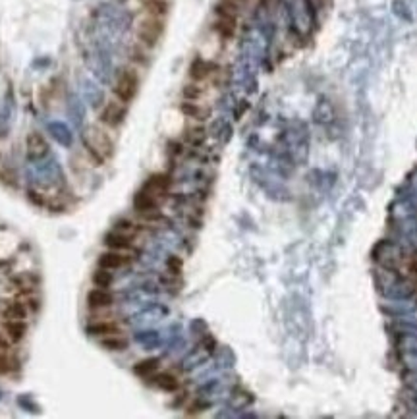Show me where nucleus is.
Segmentation results:
<instances>
[{"mask_svg":"<svg viewBox=\"0 0 417 419\" xmlns=\"http://www.w3.org/2000/svg\"><path fill=\"white\" fill-rule=\"evenodd\" d=\"M114 282V276L110 271H106V269H101L99 267V271L93 272V284H95L97 288H110Z\"/></svg>","mask_w":417,"mask_h":419,"instance_id":"obj_20","label":"nucleus"},{"mask_svg":"<svg viewBox=\"0 0 417 419\" xmlns=\"http://www.w3.org/2000/svg\"><path fill=\"white\" fill-rule=\"evenodd\" d=\"M101 346H103L104 350H108V352H124V350H128L130 342H128V338H124V336L110 334V336H103Z\"/></svg>","mask_w":417,"mask_h":419,"instance_id":"obj_17","label":"nucleus"},{"mask_svg":"<svg viewBox=\"0 0 417 419\" xmlns=\"http://www.w3.org/2000/svg\"><path fill=\"white\" fill-rule=\"evenodd\" d=\"M158 367H160V361L156 358H149V359H143V361H139V363H135L133 365V373L137 377H151L155 375L156 371H158Z\"/></svg>","mask_w":417,"mask_h":419,"instance_id":"obj_15","label":"nucleus"},{"mask_svg":"<svg viewBox=\"0 0 417 419\" xmlns=\"http://www.w3.org/2000/svg\"><path fill=\"white\" fill-rule=\"evenodd\" d=\"M180 110H182L186 116L193 118V120H205V118L208 116L207 108H203L201 105H197L195 101H183L182 105H180Z\"/></svg>","mask_w":417,"mask_h":419,"instance_id":"obj_16","label":"nucleus"},{"mask_svg":"<svg viewBox=\"0 0 417 419\" xmlns=\"http://www.w3.org/2000/svg\"><path fill=\"white\" fill-rule=\"evenodd\" d=\"M143 8L149 16H156V18H165L170 12V2L168 0H141Z\"/></svg>","mask_w":417,"mask_h":419,"instance_id":"obj_13","label":"nucleus"},{"mask_svg":"<svg viewBox=\"0 0 417 419\" xmlns=\"http://www.w3.org/2000/svg\"><path fill=\"white\" fill-rule=\"evenodd\" d=\"M116 230H120V232H124V234L133 236V234L139 230V226L135 224V222H131V220H118V222H116Z\"/></svg>","mask_w":417,"mask_h":419,"instance_id":"obj_24","label":"nucleus"},{"mask_svg":"<svg viewBox=\"0 0 417 419\" xmlns=\"http://www.w3.org/2000/svg\"><path fill=\"white\" fill-rule=\"evenodd\" d=\"M27 199L31 201L33 205H37V207H44V203H47L43 195H39V193L33 192V190H29V192H27Z\"/></svg>","mask_w":417,"mask_h":419,"instance_id":"obj_26","label":"nucleus"},{"mask_svg":"<svg viewBox=\"0 0 417 419\" xmlns=\"http://www.w3.org/2000/svg\"><path fill=\"white\" fill-rule=\"evenodd\" d=\"M211 72H213V66H211L208 62L201 60V58H195L190 66V78L193 79V81H203V79L208 78Z\"/></svg>","mask_w":417,"mask_h":419,"instance_id":"obj_14","label":"nucleus"},{"mask_svg":"<svg viewBox=\"0 0 417 419\" xmlns=\"http://www.w3.org/2000/svg\"><path fill=\"white\" fill-rule=\"evenodd\" d=\"M137 91H139L137 72L131 70V68H124V70L118 74L116 83H114V89H112L114 97H116L120 103H124V105H130L131 101L137 97Z\"/></svg>","mask_w":417,"mask_h":419,"instance_id":"obj_2","label":"nucleus"},{"mask_svg":"<svg viewBox=\"0 0 417 419\" xmlns=\"http://www.w3.org/2000/svg\"><path fill=\"white\" fill-rule=\"evenodd\" d=\"M182 95L186 101H197V99L203 95V89H201L197 83H188V85L182 89Z\"/></svg>","mask_w":417,"mask_h":419,"instance_id":"obj_22","label":"nucleus"},{"mask_svg":"<svg viewBox=\"0 0 417 419\" xmlns=\"http://www.w3.org/2000/svg\"><path fill=\"white\" fill-rule=\"evenodd\" d=\"M27 313H29V309H27V306L21 304V301H12V304H8L6 309H4V317H6V319H16V321H26Z\"/></svg>","mask_w":417,"mask_h":419,"instance_id":"obj_19","label":"nucleus"},{"mask_svg":"<svg viewBox=\"0 0 417 419\" xmlns=\"http://www.w3.org/2000/svg\"><path fill=\"white\" fill-rule=\"evenodd\" d=\"M26 143H27V153H29L33 158L43 157L44 153L49 151V143H47V139H44L41 133H37V131H31V133L27 135Z\"/></svg>","mask_w":417,"mask_h":419,"instance_id":"obj_10","label":"nucleus"},{"mask_svg":"<svg viewBox=\"0 0 417 419\" xmlns=\"http://www.w3.org/2000/svg\"><path fill=\"white\" fill-rule=\"evenodd\" d=\"M166 267H168V271L172 272V274H182V271H183L182 257H178V255H170V257L166 259Z\"/></svg>","mask_w":417,"mask_h":419,"instance_id":"obj_23","label":"nucleus"},{"mask_svg":"<svg viewBox=\"0 0 417 419\" xmlns=\"http://www.w3.org/2000/svg\"><path fill=\"white\" fill-rule=\"evenodd\" d=\"M168 188H170V178L165 174L151 176L147 182H145V185H143V190L155 193V195H165V193L168 192Z\"/></svg>","mask_w":417,"mask_h":419,"instance_id":"obj_11","label":"nucleus"},{"mask_svg":"<svg viewBox=\"0 0 417 419\" xmlns=\"http://www.w3.org/2000/svg\"><path fill=\"white\" fill-rule=\"evenodd\" d=\"M104 245L108 249H114V251H131L133 249V236L130 234H124L120 230H112L104 236Z\"/></svg>","mask_w":417,"mask_h":419,"instance_id":"obj_5","label":"nucleus"},{"mask_svg":"<svg viewBox=\"0 0 417 419\" xmlns=\"http://www.w3.org/2000/svg\"><path fill=\"white\" fill-rule=\"evenodd\" d=\"M8 371H12V359H10V356L6 352H2V354H0V375H4V373H8Z\"/></svg>","mask_w":417,"mask_h":419,"instance_id":"obj_25","label":"nucleus"},{"mask_svg":"<svg viewBox=\"0 0 417 419\" xmlns=\"http://www.w3.org/2000/svg\"><path fill=\"white\" fill-rule=\"evenodd\" d=\"M12 348V340L8 338V334L0 332V352H8Z\"/></svg>","mask_w":417,"mask_h":419,"instance_id":"obj_27","label":"nucleus"},{"mask_svg":"<svg viewBox=\"0 0 417 419\" xmlns=\"http://www.w3.org/2000/svg\"><path fill=\"white\" fill-rule=\"evenodd\" d=\"M158 205L160 201L156 197L155 193L147 192V190H141L139 193H135L133 197V209L141 213V215H147V213H155L158 211Z\"/></svg>","mask_w":417,"mask_h":419,"instance_id":"obj_7","label":"nucleus"},{"mask_svg":"<svg viewBox=\"0 0 417 419\" xmlns=\"http://www.w3.org/2000/svg\"><path fill=\"white\" fill-rule=\"evenodd\" d=\"M213 27H215V31H217V33L222 37V39H232V37H234L236 26H234V24H230V21H224V19H217Z\"/></svg>","mask_w":417,"mask_h":419,"instance_id":"obj_21","label":"nucleus"},{"mask_svg":"<svg viewBox=\"0 0 417 419\" xmlns=\"http://www.w3.org/2000/svg\"><path fill=\"white\" fill-rule=\"evenodd\" d=\"M236 4H242V2H245V0H234Z\"/></svg>","mask_w":417,"mask_h":419,"instance_id":"obj_28","label":"nucleus"},{"mask_svg":"<svg viewBox=\"0 0 417 419\" xmlns=\"http://www.w3.org/2000/svg\"><path fill=\"white\" fill-rule=\"evenodd\" d=\"M155 384L165 390V392H176L180 388V381L172 375V373H160V375L155 377Z\"/></svg>","mask_w":417,"mask_h":419,"instance_id":"obj_18","label":"nucleus"},{"mask_svg":"<svg viewBox=\"0 0 417 419\" xmlns=\"http://www.w3.org/2000/svg\"><path fill=\"white\" fill-rule=\"evenodd\" d=\"M130 263V257L124 255V251H114V249H108L104 253L99 255V267L101 269H106V271H116V269H122Z\"/></svg>","mask_w":417,"mask_h":419,"instance_id":"obj_8","label":"nucleus"},{"mask_svg":"<svg viewBox=\"0 0 417 419\" xmlns=\"http://www.w3.org/2000/svg\"><path fill=\"white\" fill-rule=\"evenodd\" d=\"M126 116H128V108H126L124 103H120L116 99V101H110V103L104 105V108L101 110V122L104 126H108V128H118V126L124 124Z\"/></svg>","mask_w":417,"mask_h":419,"instance_id":"obj_4","label":"nucleus"},{"mask_svg":"<svg viewBox=\"0 0 417 419\" xmlns=\"http://www.w3.org/2000/svg\"><path fill=\"white\" fill-rule=\"evenodd\" d=\"M163 33H165V19L163 18H156V16H149L147 14V18H143L137 24V39L147 49L156 46Z\"/></svg>","mask_w":417,"mask_h":419,"instance_id":"obj_3","label":"nucleus"},{"mask_svg":"<svg viewBox=\"0 0 417 419\" xmlns=\"http://www.w3.org/2000/svg\"><path fill=\"white\" fill-rule=\"evenodd\" d=\"M122 331V327L114 321L103 319V321H95V323H89L85 327V332L91 336H110V334H118Z\"/></svg>","mask_w":417,"mask_h":419,"instance_id":"obj_9","label":"nucleus"},{"mask_svg":"<svg viewBox=\"0 0 417 419\" xmlns=\"http://www.w3.org/2000/svg\"><path fill=\"white\" fill-rule=\"evenodd\" d=\"M4 331H6V334H8L10 340L16 344V342L24 340V336H26V332H27V324H26V321L6 319V323H4Z\"/></svg>","mask_w":417,"mask_h":419,"instance_id":"obj_12","label":"nucleus"},{"mask_svg":"<svg viewBox=\"0 0 417 419\" xmlns=\"http://www.w3.org/2000/svg\"><path fill=\"white\" fill-rule=\"evenodd\" d=\"M114 304V296L108 292V288H93L87 292V307L99 311V309H106Z\"/></svg>","mask_w":417,"mask_h":419,"instance_id":"obj_6","label":"nucleus"},{"mask_svg":"<svg viewBox=\"0 0 417 419\" xmlns=\"http://www.w3.org/2000/svg\"><path fill=\"white\" fill-rule=\"evenodd\" d=\"M87 155H91V158L95 160V165H103L106 158H110L114 155V141L112 137L101 128H89L87 135L83 139Z\"/></svg>","mask_w":417,"mask_h":419,"instance_id":"obj_1","label":"nucleus"}]
</instances>
